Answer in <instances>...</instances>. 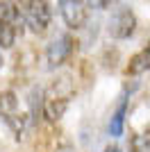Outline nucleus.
<instances>
[{
	"mask_svg": "<svg viewBox=\"0 0 150 152\" xmlns=\"http://www.w3.org/2000/svg\"><path fill=\"white\" fill-rule=\"evenodd\" d=\"M75 98V84L71 75H59L43 91V116L50 123H57Z\"/></svg>",
	"mask_w": 150,
	"mask_h": 152,
	"instance_id": "nucleus-1",
	"label": "nucleus"
},
{
	"mask_svg": "<svg viewBox=\"0 0 150 152\" xmlns=\"http://www.w3.org/2000/svg\"><path fill=\"white\" fill-rule=\"evenodd\" d=\"M25 16L21 2L16 0H0V48L9 50L25 32Z\"/></svg>",
	"mask_w": 150,
	"mask_h": 152,
	"instance_id": "nucleus-2",
	"label": "nucleus"
},
{
	"mask_svg": "<svg viewBox=\"0 0 150 152\" xmlns=\"http://www.w3.org/2000/svg\"><path fill=\"white\" fill-rule=\"evenodd\" d=\"M0 121L7 125V129L14 134V139L21 141L27 132V125L32 123V116L21 111V102L14 91L0 93Z\"/></svg>",
	"mask_w": 150,
	"mask_h": 152,
	"instance_id": "nucleus-3",
	"label": "nucleus"
},
{
	"mask_svg": "<svg viewBox=\"0 0 150 152\" xmlns=\"http://www.w3.org/2000/svg\"><path fill=\"white\" fill-rule=\"evenodd\" d=\"M21 9L25 16V25L32 34L43 37L52 25V2L50 0H21Z\"/></svg>",
	"mask_w": 150,
	"mask_h": 152,
	"instance_id": "nucleus-4",
	"label": "nucleus"
},
{
	"mask_svg": "<svg viewBox=\"0 0 150 152\" xmlns=\"http://www.w3.org/2000/svg\"><path fill=\"white\" fill-rule=\"evenodd\" d=\"M137 32V14L127 5L114 7L109 18H107V34L116 41H127Z\"/></svg>",
	"mask_w": 150,
	"mask_h": 152,
	"instance_id": "nucleus-5",
	"label": "nucleus"
},
{
	"mask_svg": "<svg viewBox=\"0 0 150 152\" xmlns=\"http://www.w3.org/2000/svg\"><path fill=\"white\" fill-rule=\"evenodd\" d=\"M59 16L73 32L82 30L89 20V0H57Z\"/></svg>",
	"mask_w": 150,
	"mask_h": 152,
	"instance_id": "nucleus-6",
	"label": "nucleus"
},
{
	"mask_svg": "<svg viewBox=\"0 0 150 152\" xmlns=\"http://www.w3.org/2000/svg\"><path fill=\"white\" fill-rule=\"evenodd\" d=\"M73 50H75V39L68 32H62V34L52 37V41L46 45V61L50 68H59L71 59Z\"/></svg>",
	"mask_w": 150,
	"mask_h": 152,
	"instance_id": "nucleus-7",
	"label": "nucleus"
},
{
	"mask_svg": "<svg viewBox=\"0 0 150 152\" xmlns=\"http://www.w3.org/2000/svg\"><path fill=\"white\" fill-rule=\"evenodd\" d=\"M137 89V84H132V86H125L123 93L118 98V104L114 109L112 118H109V134L112 136H123V127H125V116H127V104H130V95L132 91Z\"/></svg>",
	"mask_w": 150,
	"mask_h": 152,
	"instance_id": "nucleus-8",
	"label": "nucleus"
},
{
	"mask_svg": "<svg viewBox=\"0 0 150 152\" xmlns=\"http://www.w3.org/2000/svg\"><path fill=\"white\" fill-rule=\"evenodd\" d=\"M148 70H150V41H148V43H146L139 52H134V55L130 57L125 73H127L130 77H137V75L148 73Z\"/></svg>",
	"mask_w": 150,
	"mask_h": 152,
	"instance_id": "nucleus-9",
	"label": "nucleus"
},
{
	"mask_svg": "<svg viewBox=\"0 0 150 152\" xmlns=\"http://www.w3.org/2000/svg\"><path fill=\"white\" fill-rule=\"evenodd\" d=\"M130 152H150V127L130 139Z\"/></svg>",
	"mask_w": 150,
	"mask_h": 152,
	"instance_id": "nucleus-10",
	"label": "nucleus"
},
{
	"mask_svg": "<svg viewBox=\"0 0 150 152\" xmlns=\"http://www.w3.org/2000/svg\"><path fill=\"white\" fill-rule=\"evenodd\" d=\"M121 0H96L93 5L98 7V9H112V7H116Z\"/></svg>",
	"mask_w": 150,
	"mask_h": 152,
	"instance_id": "nucleus-11",
	"label": "nucleus"
},
{
	"mask_svg": "<svg viewBox=\"0 0 150 152\" xmlns=\"http://www.w3.org/2000/svg\"><path fill=\"white\" fill-rule=\"evenodd\" d=\"M105 152H121V148H118V145H107Z\"/></svg>",
	"mask_w": 150,
	"mask_h": 152,
	"instance_id": "nucleus-12",
	"label": "nucleus"
},
{
	"mask_svg": "<svg viewBox=\"0 0 150 152\" xmlns=\"http://www.w3.org/2000/svg\"><path fill=\"white\" fill-rule=\"evenodd\" d=\"M2 64H5V59H2V52H0V68H2Z\"/></svg>",
	"mask_w": 150,
	"mask_h": 152,
	"instance_id": "nucleus-13",
	"label": "nucleus"
},
{
	"mask_svg": "<svg viewBox=\"0 0 150 152\" xmlns=\"http://www.w3.org/2000/svg\"><path fill=\"white\" fill-rule=\"evenodd\" d=\"M0 93H2V91H0Z\"/></svg>",
	"mask_w": 150,
	"mask_h": 152,
	"instance_id": "nucleus-14",
	"label": "nucleus"
}]
</instances>
